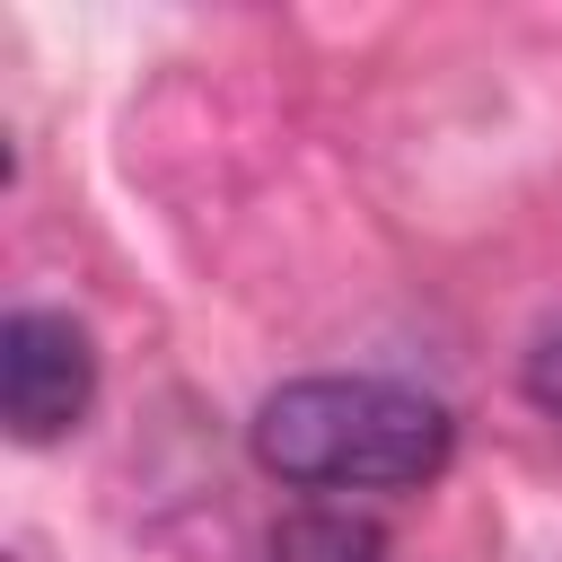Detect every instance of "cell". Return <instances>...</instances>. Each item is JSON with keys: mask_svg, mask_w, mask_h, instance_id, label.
Returning a JSON list of instances; mask_svg holds the SVG:
<instances>
[{"mask_svg": "<svg viewBox=\"0 0 562 562\" xmlns=\"http://www.w3.org/2000/svg\"><path fill=\"white\" fill-rule=\"evenodd\" d=\"M246 448L290 492H422L448 465L457 422L404 378H290L255 404Z\"/></svg>", "mask_w": 562, "mask_h": 562, "instance_id": "6da1fadb", "label": "cell"}, {"mask_svg": "<svg viewBox=\"0 0 562 562\" xmlns=\"http://www.w3.org/2000/svg\"><path fill=\"white\" fill-rule=\"evenodd\" d=\"M97 404V342L61 307H9L0 316V422L18 448H53Z\"/></svg>", "mask_w": 562, "mask_h": 562, "instance_id": "7a4b0ae2", "label": "cell"}, {"mask_svg": "<svg viewBox=\"0 0 562 562\" xmlns=\"http://www.w3.org/2000/svg\"><path fill=\"white\" fill-rule=\"evenodd\" d=\"M272 562H386L378 527L351 518V509H299L281 536H272Z\"/></svg>", "mask_w": 562, "mask_h": 562, "instance_id": "3957f363", "label": "cell"}, {"mask_svg": "<svg viewBox=\"0 0 562 562\" xmlns=\"http://www.w3.org/2000/svg\"><path fill=\"white\" fill-rule=\"evenodd\" d=\"M527 395H536L544 413H562V325L536 334V351H527Z\"/></svg>", "mask_w": 562, "mask_h": 562, "instance_id": "277c9868", "label": "cell"}]
</instances>
